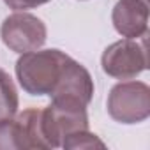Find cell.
<instances>
[{"label": "cell", "instance_id": "cell-5", "mask_svg": "<svg viewBox=\"0 0 150 150\" xmlns=\"http://www.w3.org/2000/svg\"><path fill=\"white\" fill-rule=\"evenodd\" d=\"M92 96H94V81L90 72L74 58H69L58 83L50 94L51 103L87 108L88 103L92 101Z\"/></svg>", "mask_w": 150, "mask_h": 150}, {"label": "cell", "instance_id": "cell-7", "mask_svg": "<svg viewBox=\"0 0 150 150\" xmlns=\"http://www.w3.org/2000/svg\"><path fill=\"white\" fill-rule=\"evenodd\" d=\"M28 141L20 120H0V150H28Z\"/></svg>", "mask_w": 150, "mask_h": 150}, {"label": "cell", "instance_id": "cell-10", "mask_svg": "<svg viewBox=\"0 0 150 150\" xmlns=\"http://www.w3.org/2000/svg\"><path fill=\"white\" fill-rule=\"evenodd\" d=\"M6 6L14 11H25V9H35L39 6L48 4L50 0H4Z\"/></svg>", "mask_w": 150, "mask_h": 150}, {"label": "cell", "instance_id": "cell-6", "mask_svg": "<svg viewBox=\"0 0 150 150\" xmlns=\"http://www.w3.org/2000/svg\"><path fill=\"white\" fill-rule=\"evenodd\" d=\"M113 27L125 39L143 37L148 30L146 0H118L113 7Z\"/></svg>", "mask_w": 150, "mask_h": 150}, {"label": "cell", "instance_id": "cell-2", "mask_svg": "<svg viewBox=\"0 0 150 150\" xmlns=\"http://www.w3.org/2000/svg\"><path fill=\"white\" fill-rule=\"evenodd\" d=\"M108 113L120 124H139L150 117V88L143 81H122L110 90Z\"/></svg>", "mask_w": 150, "mask_h": 150}, {"label": "cell", "instance_id": "cell-8", "mask_svg": "<svg viewBox=\"0 0 150 150\" xmlns=\"http://www.w3.org/2000/svg\"><path fill=\"white\" fill-rule=\"evenodd\" d=\"M18 106L20 99L14 81L4 69H0V120L13 118L18 111Z\"/></svg>", "mask_w": 150, "mask_h": 150}, {"label": "cell", "instance_id": "cell-4", "mask_svg": "<svg viewBox=\"0 0 150 150\" xmlns=\"http://www.w3.org/2000/svg\"><path fill=\"white\" fill-rule=\"evenodd\" d=\"M46 25L34 14L14 13L7 16L0 27L4 44L14 53H27L39 50L46 42Z\"/></svg>", "mask_w": 150, "mask_h": 150}, {"label": "cell", "instance_id": "cell-1", "mask_svg": "<svg viewBox=\"0 0 150 150\" xmlns=\"http://www.w3.org/2000/svg\"><path fill=\"white\" fill-rule=\"evenodd\" d=\"M69 58L71 57L60 50L21 53L16 62V76L21 88L30 96H50Z\"/></svg>", "mask_w": 150, "mask_h": 150}, {"label": "cell", "instance_id": "cell-9", "mask_svg": "<svg viewBox=\"0 0 150 150\" xmlns=\"http://www.w3.org/2000/svg\"><path fill=\"white\" fill-rule=\"evenodd\" d=\"M60 146L72 150V148H96V146L97 148H104L106 145L96 134H92V132H88V129H85V131H76V132L67 134L62 139Z\"/></svg>", "mask_w": 150, "mask_h": 150}, {"label": "cell", "instance_id": "cell-3", "mask_svg": "<svg viewBox=\"0 0 150 150\" xmlns=\"http://www.w3.org/2000/svg\"><path fill=\"white\" fill-rule=\"evenodd\" d=\"M146 50H145V35L143 41L136 39H122L110 44L103 57L101 65L103 71L117 80H132L146 69Z\"/></svg>", "mask_w": 150, "mask_h": 150}]
</instances>
